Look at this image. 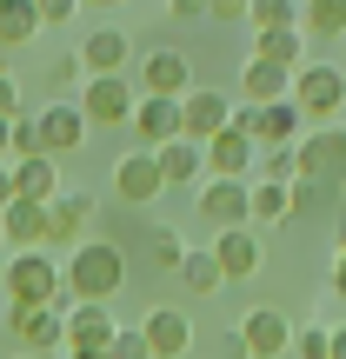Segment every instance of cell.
<instances>
[{
  "label": "cell",
  "instance_id": "obj_1",
  "mask_svg": "<svg viewBox=\"0 0 346 359\" xmlns=\"http://www.w3.org/2000/svg\"><path fill=\"white\" fill-rule=\"evenodd\" d=\"M120 280H127V259H120V246H107V240H80L74 253L60 259V313L74 306V299H114Z\"/></svg>",
  "mask_w": 346,
  "mask_h": 359
},
{
  "label": "cell",
  "instance_id": "obj_2",
  "mask_svg": "<svg viewBox=\"0 0 346 359\" xmlns=\"http://www.w3.org/2000/svg\"><path fill=\"white\" fill-rule=\"evenodd\" d=\"M286 100L300 107V120H333L340 107H346V74H340V67H326V60H307V67H293Z\"/></svg>",
  "mask_w": 346,
  "mask_h": 359
},
{
  "label": "cell",
  "instance_id": "obj_3",
  "mask_svg": "<svg viewBox=\"0 0 346 359\" xmlns=\"http://www.w3.org/2000/svg\"><path fill=\"white\" fill-rule=\"evenodd\" d=\"M7 299H20V306H53L60 313V266H53L40 246H20L7 266Z\"/></svg>",
  "mask_w": 346,
  "mask_h": 359
},
{
  "label": "cell",
  "instance_id": "obj_4",
  "mask_svg": "<svg viewBox=\"0 0 346 359\" xmlns=\"http://www.w3.org/2000/svg\"><path fill=\"white\" fill-rule=\"evenodd\" d=\"M127 114H133V80L127 74H93L80 87V120L87 127H127Z\"/></svg>",
  "mask_w": 346,
  "mask_h": 359
},
{
  "label": "cell",
  "instance_id": "obj_5",
  "mask_svg": "<svg viewBox=\"0 0 346 359\" xmlns=\"http://www.w3.org/2000/svg\"><path fill=\"white\" fill-rule=\"evenodd\" d=\"M60 346L67 353H107L114 346V313H107V299H74V306L60 313Z\"/></svg>",
  "mask_w": 346,
  "mask_h": 359
},
{
  "label": "cell",
  "instance_id": "obj_6",
  "mask_svg": "<svg viewBox=\"0 0 346 359\" xmlns=\"http://www.w3.org/2000/svg\"><path fill=\"white\" fill-rule=\"evenodd\" d=\"M293 180H340L346 187V127H320L293 147Z\"/></svg>",
  "mask_w": 346,
  "mask_h": 359
},
{
  "label": "cell",
  "instance_id": "obj_7",
  "mask_svg": "<svg viewBox=\"0 0 346 359\" xmlns=\"http://www.w3.org/2000/svg\"><path fill=\"white\" fill-rule=\"evenodd\" d=\"M240 359H280L286 346H293V326H286V313H273V306H260V313H246L240 320V333L227 339Z\"/></svg>",
  "mask_w": 346,
  "mask_h": 359
},
{
  "label": "cell",
  "instance_id": "obj_8",
  "mask_svg": "<svg viewBox=\"0 0 346 359\" xmlns=\"http://www.w3.org/2000/svg\"><path fill=\"white\" fill-rule=\"evenodd\" d=\"M233 127L246 133V140H267V147H293V133H300V107L293 100H267V107H233Z\"/></svg>",
  "mask_w": 346,
  "mask_h": 359
},
{
  "label": "cell",
  "instance_id": "obj_9",
  "mask_svg": "<svg viewBox=\"0 0 346 359\" xmlns=\"http://www.w3.org/2000/svg\"><path fill=\"white\" fill-rule=\"evenodd\" d=\"M227 120H233L227 93H213V87H187L180 93V133H187V140H213Z\"/></svg>",
  "mask_w": 346,
  "mask_h": 359
},
{
  "label": "cell",
  "instance_id": "obj_10",
  "mask_svg": "<svg viewBox=\"0 0 346 359\" xmlns=\"http://www.w3.org/2000/svg\"><path fill=\"white\" fill-rule=\"evenodd\" d=\"M160 187H167V180H160V160H154V147H140V154L114 160V193H120L127 206H147Z\"/></svg>",
  "mask_w": 346,
  "mask_h": 359
},
{
  "label": "cell",
  "instance_id": "obj_11",
  "mask_svg": "<svg viewBox=\"0 0 346 359\" xmlns=\"http://www.w3.org/2000/svg\"><path fill=\"white\" fill-rule=\"evenodd\" d=\"M127 120H133V133H140V147H167V140H180V100H167V93H140Z\"/></svg>",
  "mask_w": 346,
  "mask_h": 359
},
{
  "label": "cell",
  "instance_id": "obj_12",
  "mask_svg": "<svg viewBox=\"0 0 346 359\" xmlns=\"http://www.w3.org/2000/svg\"><path fill=\"white\" fill-rule=\"evenodd\" d=\"M140 333H147V346H154V359H187V346H193V320L180 306H154L140 320Z\"/></svg>",
  "mask_w": 346,
  "mask_h": 359
},
{
  "label": "cell",
  "instance_id": "obj_13",
  "mask_svg": "<svg viewBox=\"0 0 346 359\" xmlns=\"http://www.w3.org/2000/svg\"><path fill=\"white\" fill-rule=\"evenodd\" d=\"M7 333L20 339L27 353H47V346H60V313H53V306H20V299H7Z\"/></svg>",
  "mask_w": 346,
  "mask_h": 359
},
{
  "label": "cell",
  "instance_id": "obj_14",
  "mask_svg": "<svg viewBox=\"0 0 346 359\" xmlns=\"http://www.w3.org/2000/svg\"><path fill=\"white\" fill-rule=\"evenodd\" d=\"M200 147H206V173H220V180H246L253 173V140H246L233 120L213 133V140H200Z\"/></svg>",
  "mask_w": 346,
  "mask_h": 359
},
{
  "label": "cell",
  "instance_id": "obj_15",
  "mask_svg": "<svg viewBox=\"0 0 346 359\" xmlns=\"http://www.w3.org/2000/svg\"><path fill=\"white\" fill-rule=\"evenodd\" d=\"M0 233H7L13 253H20V246H47V200H20V193H13V200L0 206Z\"/></svg>",
  "mask_w": 346,
  "mask_h": 359
},
{
  "label": "cell",
  "instance_id": "obj_16",
  "mask_svg": "<svg viewBox=\"0 0 346 359\" xmlns=\"http://www.w3.org/2000/svg\"><path fill=\"white\" fill-rule=\"evenodd\" d=\"M40 147H47L53 160L60 154H74L80 140H87V120H80V107H67V100H53V107H40Z\"/></svg>",
  "mask_w": 346,
  "mask_h": 359
},
{
  "label": "cell",
  "instance_id": "obj_17",
  "mask_svg": "<svg viewBox=\"0 0 346 359\" xmlns=\"http://www.w3.org/2000/svg\"><path fill=\"white\" fill-rule=\"evenodd\" d=\"M213 259H220V280H253V273H260V240L246 226H220Z\"/></svg>",
  "mask_w": 346,
  "mask_h": 359
},
{
  "label": "cell",
  "instance_id": "obj_18",
  "mask_svg": "<svg viewBox=\"0 0 346 359\" xmlns=\"http://www.w3.org/2000/svg\"><path fill=\"white\" fill-rule=\"evenodd\" d=\"M200 213L213 219V226H246V180H206L200 187Z\"/></svg>",
  "mask_w": 346,
  "mask_h": 359
},
{
  "label": "cell",
  "instance_id": "obj_19",
  "mask_svg": "<svg viewBox=\"0 0 346 359\" xmlns=\"http://www.w3.org/2000/svg\"><path fill=\"white\" fill-rule=\"evenodd\" d=\"M87 213H93V193H53L47 200V240L53 246H80Z\"/></svg>",
  "mask_w": 346,
  "mask_h": 359
},
{
  "label": "cell",
  "instance_id": "obj_20",
  "mask_svg": "<svg viewBox=\"0 0 346 359\" xmlns=\"http://www.w3.org/2000/svg\"><path fill=\"white\" fill-rule=\"evenodd\" d=\"M286 87H293V67H280V60H246V74H240V100H253V107H267V100H286Z\"/></svg>",
  "mask_w": 346,
  "mask_h": 359
},
{
  "label": "cell",
  "instance_id": "obj_21",
  "mask_svg": "<svg viewBox=\"0 0 346 359\" xmlns=\"http://www.w3.org/2000/svg\"><path fill=\"white\" fill-rule=\"evenodd\" d=\"M7 180L20 200H53L60 193V173H53V154H27V160H7Z\"/></svg>",
  "mask_w": 346,
  "mask_h": 359
},
{
  "label": "cell",
  "instance_id": "obj_22",
  "mask_svg": "<svg viewBox=\"0 0 346 359\" xmlns=\"http://www.w3.org/2000/svg\"><path fill=\"white\" fill-rule=\"evenodd\" d=\"M154 160H160V180H167V187H187V180L206 173V147L187 140V133H180V140H167V147H154Z\"/></svg>",
  "mask_w": 346,
  "mask_h": 359
},
{
  "label": "cell",
  "instance_id": "obj_23",
  "mask_svg": "<svg viewBox=\"0 0 346 359\" xmlns=\"http://www.w3.org/2000/svg\"><path fill=\"white\" fill-rule=\"evenodd\" d=\"M127 53H133V40L120 34V27H100V34L80 40V67H87V74H120Z\"/></svg>",
  "mask_w": 346,
  "mask_h": 359
},
{
  "label": "cell",
  "instance_id": "obj_24",
  "mask_svg": "<svg viewBox=\"0 0 346 359\" xmlns=\"http://www.w3.org/2000/svg\"><path fill=\"white\" fill-rule=\"evenodd\" d=\"M140 87H147V93H167V100H180V93H187V53H173V47L147 53V60H140Z\"/></svg>",
  "mask_w": 346,
  "mask_h": 359
},
{
  "label": "cell",
  "instance_id": "obj_25",
  "mask_svg": "<svg viewBox=\"0 0 346 359\" xmlns=\"http://www.w3.org/2000/svg\"><path fill=\"white\" fill-rule=\"evenodd\" d=\"M260 60H280V67H300V53H307V34H300V20L293 27H260Z\"/></svg>",
  "mask_w": 346,
  "mask_h": 359
},
{
  "label": "cell",
  "instance_id": "obj_26",
  "mask_svg": "<svg viewBox=\"0 0 346 359\" xmlns=\"http://www.w3.org/2000/svg\"><path fill=\"white\" fill-rule=\"evenodd\" d=\"M34 34H40L34 0H0V47H27Z\"/></svg>",
  "mask_w": 346,
  "mask_h": 359
},
{
  "label": "cell",
  "instance_id": "obj_27",
  "mask_svg": "<svg viewBox=\"0 0 346 359\" xmlns=\"http://www.w3.org/2000/svg\"><path fill=\"white\" fill-rule=\"evenodd\" d=\"M246 219H260V226H280V219H293V213H286V187H280V180H260V187H246Z\"/></svg>",
  "mask_w": 346,
  "mask_h": 359
},
{
  "label": "cell",
  "instance_id": "obj_28",
  "mask_svg": "<svg viewBox=\"0 0 346 359\" xmlns=\"http://www.w3.org/2000/svg\"><path fill=\"white\" fill-rule=\"evenodd\" d=\"M173 273L187 280V293H213V286H220V259H213V246H187Z\"/></svg>",
  "mask_w": 346,
  "mask_h": 359
},
{
  "label": "cell",
  "instance_id": "obj_29",
  "mask_svg": "<svg viewBox=\"0 0 346 359\" xmlns=\"http://www.w3.org/2000/svg\"><path fill=\"white\" fill-rule=\"evenodd\" d=\"M300 34H320V40L346 34V0H300Z\"/></svg>",
  "mask_w": 346,
  "mask_h": 359
},
{
  "label": "cell",
  "instance_id": "obj_30",
  "mask_svg": "<svg viewBox=\"0 0 346 359\" xmlns=\"http://www.w3.org/2000/svg\"><path fill=\"white\" fill-rule=\"evenodd\" d=\"M246 20H253V34H260V27H293L300 7H293V0H246Z\"/></svg>",
  "mask_w": 346,
  "mask_h": 359
},
{
  "label": "cell",
  "instance_id": "obj_31",
  "mask_svg": "<svg viewBox=\"0 0 346 359\" xmlns=\"http://www.w3.org/2000/svg\"><path fill=\"white\" fill-rule=\"evenodd\" d=\"M107 359H154V346H147L140 326H114V346H107Z\"/></svg>",
  "mask_w": 346,
  "mask_h": 359
},
{
  "label": "cell",
  "instance_id": "obj_32",
  "mask_svg": "<svg viewBox=\"0 0 346 359\" xmlns=\"http://www.w3.org/2000/svg\"><path fill=\"white\" fill-rule=\"evenodd\" d=\"M293 346H300V359H326V326H300Z\"/></svg>",
  "mask_w": 346,
  "mask_h": 359
},
{
  "label": "cell",
  "instance_id": "obj_33",
  "mask_svg": "<svg viewBox=\"0 0 346 359\" xmlns=\"http://www.w3.org/2000/svg\"><path fill=\"white\" fill-rule=\"evenodd\" d=\"M74 7H80V0H34L40 27H60V20H74Z\"/></svg>",
  "mask_w": 346,
  "mask_h": 359
},
{
  "label": "cell",
  "instance_id": "obj_34",
  "mask_svg": "<svg viewBox=\"0 0 346 359\" xmlns=\"http://www.w3.org/2000/svg\"><path fill=\"white\" fill-rule=\"evenodd\" d=\"M0 114H20V87H13V74H7V60H0Z\"/></svg>",
  "mask_w": 346,
  "mask_h": 359
},
{
  "label": "cell",
  "instance_id": "obj_35",
  "mask_svg": "<svg viewBox=\"0 0 346 359\" xmlns=\"http://www.w3.org/2000/svg\"><path fill=\"white\" fill-rule=\"evenodd\" d=\"M267 180H280V187H286V180H293V147H280V154L267 160Z\"/></svg>",
  "mask_w": 346,
  "mask_h": 359
},
{
  "label": "cell",
  "instance_id": "obj_36",
  "mask_svg": "<svg viewBox=\"0 0 346 359\" xmlns=\"http://www.w3.org/2000/svg\"><path fill=\"white\" fill-rule=\"evenodd\" d=\"M206 13L213 20H246V0H206Z\"/></svg>",
  "mask_w": 346,
  "mask_h": 359
},
{
  "label": "cell",
  "instance_id": "obj_37",
  "mask_svg": "<svg viewBox=\"0 0 346 359\" xmlns=\"http://www.w3.org/2000/svg\"><path fill=\"white\" fill-rule=\"evenodd\" d=\"M167 13H173V20H200L206 0H167Z\"/></svg>",
  "mask_w": 346,
  "mask_h": 359
},
{
  "label": "cell",
  "instance_id": "obj_38",
  "mask_svg": "<svg viewBox=\"0 0 346 359\" xmlns=\"http://www.w3.org/2000/svg\"><path fill=\"white\" fill-rule=\"evenodd\" d=\"M154 259H160V266H180V246L167 240V233H160V240H154Z\"/></svg>",
  "mask_w": 346,
  "mask_h": 359
},
{
  "label": "cell",
  "instance_id": "obj_39",
  "mask_svg": "<svg viewBox=\"0 0 346 359\" xmlns=\"http://www.w3.org/2000/svg\"><path fill=\"white\" fill-rule=\"evenodd\" d=\"M326 359H346V326H340V333H326Z\"/></svg>",
  "mask_w": 346,
  "mask_h": 359
},
{
  "label": "cell",
  "instance_id": "obj_40",
  "mask_svg": "<svg viewBox=\"0 0 346 359\" xmlns=\"http://www.w3.org/2000/svg\"><path fill=\"white\" fill-rule=\"evenodd\" d=\"M333 293L346 299V253H340V266H333Z\"/></svg>",
  "mask_w": 346,
  "mask_h": 359
},
{
  "label": "cell",
  "instance_id": "obj_41",
  "mask_svg": "<svg viewBox=\"0 0 346 359\" xmlns=\"http://www.w3.org/2000/svg\"><path fill=\"white\" fill-rule=\"evenodd\" d=\"M13 200V180H7V160H0V206Z\"/></svg>",
  "mask_w": 346,
  "mask_h": 359
},
{
  "label": "cell",
  "instance_id": "obj_42",
  "mask_svg": "<svg viewBox=\"0 0 346 359\" xmlns=\"http://www.w3.org/2000/svg\"><path fill=\"white\" fill-rule=\"evenodd\" d=\"M333 240H340V253H346V213H340V226H333Z\"/></svg>",
  "mask_w": 346,
  "mask_h": 359
},
{
  "label": "cell",
  "instance_id": "obj_43",
  "mask_svg": "<svg viewBox=\"0 0 346 359\" xmlns=\"http://www.w3.org/2000/svg\"><path fill=\"white\" fill-rule=\"evenodd\" d=\"M0 160H7V114H0Z\"/></svg>",
  "mask_w": 346,
  "mask_h": 359
},
{
  "label": "cell",
  "instance_id": "obj_44",
  "mask_svg": "<svg viewBox=\"0 0 346 359\" xmlns=\"http://www.w3.org/2000/svg\"><path fill=\"white\" fill-rule=\"evenodd\" d=\"M80 7H120V0H80Z\"/></svg>",
  "mask_w": 346,
  "mask_h": 359
},
{
  "label": "cell",
  "instance_id": "obj_45",
  "mask_svg": "<svg viewBox=\"0 0 346 359\" xmlns=\"http://www.w3.org/2000/svg\"><path fill=\"white\" fill-rule=\"evenodd\" d=\"M74 359H107V353H74Z\"/></svg>",
  "mask_w": 346,
  "mask_h": 359
},
{
  "label": "cell",
  "instance_id": "obj_46",
  "mask_svg": "<svg viewBox=\"0 0 346 359\" xmlns=\"http://www.w3.org/2000/svg\"><path fill=\"white\" fill-rule=\"evenodd\" d=\"M340 206H346V187H340Z\"/></svg>",
  "mask_w": 346,
  "mask_h": 359
},
{
  "label": "cell",
  "instance_id": "obj_47",
  "mask_svg": "<svg viewBox=\"0 0 346 359\" xmlns=\"http://www.w3.org/2000/svg\"><path fill=\"white\" fill-rule=\"evenodd\" d=\"M20 359H40V353H20Z\"/></svg>",
  "mask_w": 346,
  "mask_h": 359
},
{
  "label": "cell",
  "instance_id": "obj_48",
  "mask_svg": "<svg viewBox=\"0 0 346 359\" xmlns=\"http://www.w3.org/2000/svg\"><path fill=\"white\" fill-rule=\"evenodd\" d=\"M0 246H7V233H0Z\"/></svg>",
  "mask_w": 346,
  "mask_h": 359
}]
</instances>
